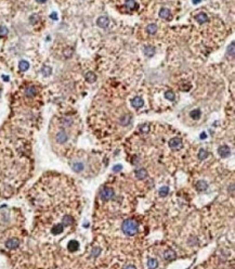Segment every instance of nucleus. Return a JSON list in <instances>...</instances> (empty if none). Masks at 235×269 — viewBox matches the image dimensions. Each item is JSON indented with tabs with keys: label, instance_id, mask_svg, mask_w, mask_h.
Here are the masks:
<instances>
[{
	"label": "nucleus",
	"instance_id": "nucleus-1",
	"mask_svg": "<svg viewBox=\"0 0 235 269\" xmlns=\"http://www.w3.org/2000/svg\"><path fill=\"white\" fill-rule=\"evenodd\" d=\"M124 233L127 235H134L138 233L139 230V225L134 219H127L125 220L122 225Z\"/></svg>",
	"mask_w": 235,
	"mask_h": 269
},
{
	"label": "nucleus",
	"instance_id": "nucleus-2",
	"mask_svg": "<svg viewBox=\"0 0 235 269\" xmlns=\"http://www.w3.org/2000/svg\"><path fill=\"white\" fill-rule=\"evenodd\" d=\"M100 196H101V198H102L103 200H105V201L111 200L113 196H114V190L111 189V188H103L102 191H101V193H100Z\"/></svg>",
	"mask_w": 235,
	"mask_h": 269
},
{
	"label": "nucleus",
	"instance_id": "nucleus-3",
	"mask_svg": "<svg viewBox=\"0 0 235 269\" xmlns=\"http://www.w3.org/2000/svg\"><path fill=\"white\" fill-rule=\"evenodd\" d=\"M169 147L173 149V150H179L182 148V140L180 138H172L169 140Z\"/></svg>",
	"mask_w": 235,
	"mask_h": 269
},
{
	"label": "nucleus",
	"instance_id": "nucleus-4",
	"mask_svg": "<svg viewBox=\"0 0 235 269\" xmlns=\"http://www.w3.org/2000/svg\"><path fill=\"white\" fill-rule=\"evenodd\" d=\"M19 245H20V241L16 239V238H12V239L8 240V241L5 242V246L9 249H16V247H19Z\"/></svg>",
	"mask_w": 235,
	"mask_h": 269
},
{
	"label": "nucleus",
	"instance_id": "nucleus-5",
	"mask_svg": "<svg viewBox=\"0 0 235 269\" xmlns=\"http://www.w3.org/2000/svg\"><path fill=\"white\" fill-rule=\"evenodd\" d=\"M218 153L221 157H228L231 154V149L228 146H221L218 149Z\"/></svg>",
	"mask_w": 235,
	"mask_h": 269
},
{
	"label": "nucleus",
	"instance_id": "nucleus-6",
	"mask_svg": "<svg viewBox=\"0 0 235 269\" xmlns=\"http://www.w3.org/2000/svg\"><path fill=\"white\" fill-rule=\"evenodd\" d=\"M97 24L101 27V28H106L109 24V20H108L107 16H100L98 20H97Z\"/></svg>",
	"mask_w": 235,
	"mask_h": 269
},
{
	"label": "nucleus",
	"instance_id": "nucleus-7",
	"mask_svg": "<svg viewBox=\"0 0 235 269\" xmlns=\"http://www.w3.org/2000/svg\"><path fill=\"white\" fill-rule=\"evenodd\" d=\"M55 139H56V141L59 142V143H65V142L67 141V139H68V136H67L66 132L62 130V131H59L56 133Z\"/></svg>",
	"mask_w": 235,
	"mask_h": 269
},
{
	"label": "nucleus",
	"instance_id": "nucleus-8",
	"mask_svg": "<svg viewBox=\"0 0 235 269\" xmlns=\"http://www.w3.org/2000/svg\"><path fill=\"white\" fill-rule=\"evenodd\" d=\"M159 16L164 19V20H170L171 19V12L169 11V9H166V8H162L159 11Z\"/></svg>",
	"mask_w": 235,
	"mask_h": 269
},
{
	"label": "nucleus",
	"instance_id": "nucleus-9",
	"mask_svg": "<svg viewBox=\"0 0 235 269\" xmlns=\"http://www.w3.org/2000/svg\"><path fill=\"white\" fill-rule=\"evenodd\" d=\"M143 99L141 98V97H134V98L132 99V102H131V104H132L133 108L136 109H140L143 107Z\"/></svg>",
	"mask_w": 235,
	"mask_h": 269
},
{
	"label": "nucleus",
	"instance_id": "nucleus-10",
	"mask_svg": "<svg viewBox=\"0 0 235 269\" xmlns=\"http://www.w3.org/2000/svg\"><path fill=\"white\" fill-rule=\"evenodd\" d=\"M25 94L27 96V97H30V98H32V97H35L36 94H37V88L35 87V86H28L27 88H26V90H25Z\"/></svg>",
	"mask_w": 235,
	"mask_h": 269
},
{
	"label": "nucleus",
	"instance_id": "nucleus-11",
	"mask_svg": "<svg viewBox=\"0 0 235 269\" xmlns=\"http://www.w3.org/2000/svg\"><path fill=\"white\" fill-rule=\"evenodd\" d=\"M207 188H208V183L204 180H199L196 183V190L199 191V192H203V191L207 190Z\"/></svg>",
	"mask_w": 235,
	"mask_h": 269
},
{
	"label": "nucleus",
	"instance_id": "nucleus-12",
	"mask_svg": "<svg viewBox=\"0 0 235 269\" xmlns=\"http://www.w3.org/2000/svg\"><path fill=\"white\" fill-rule=\"evenodd\" d=\"M67 249H68L69 252H76L79 249V243L77 241H75V240H72V241H69L68 245H67Z\"/></svg>",
	"mask_w": 235,
	"mask_h": 269
},
{
	"label": "nucleus",
	"instance_id": "nucleus-13",
	"mask_svg": "<svg viewBox=\"0 0 235 269\" xmlns=\"http://www.w3.org/2000/svg\"><path fill=\"white\" fill-rule=\"evenodd\" d=\"M143 51H144V54L146 57H148V58H151V57H153L155 54V48L152 47V46H145Z\"/></svg>",
	"mask_w": 235,
	"mask_h": 269
},
{
	"label": "nucleus",
	"instance_id": "nucleus-14",
	"mask_svg": "<svg viewBox=\"0 0 235 269\" xmlns=\"http://www.w3.org/2000/svg\"><path fill=\"white\" fill-rule=\"evenodd\" d=\"M164 256H165V258H166L167 260H169V262H170V260L176 259L177 254L175 253V251H172V249H168V251H166V252H165Z\"/></svg>",
	"mask_w": 235,
	"mask_h": 269
},
{
	"label": "nucleus",
	"instance_id": "nucleus-15",
	"mask_svg": "<svg viewBox=\"0 0 235 269\" xmlns=\"http://www.w3.org/2000/svg\"><path fill=\"white\" fill-rule=\"evenodd\" d=\"M72 168H73L74 171H76V173H80V171H83L85 166H83V163H81V162H75L73 165H72Z\"/></svg>",
	"mask_w": 235,
	"mask_h": 269
},
{
	"label": "nucleus",
	"instance_id": "nucleus-16",
	"mask_svg": "<svg viewBox=\"0 0 235 269\" xmlns=\"http://www.w3.org/2000/svg\"><path fill=\"white\" fill-rule=\"evenodd\" d=\"M195 20L199 23V24H204V23H206L207 21H208V16H207V14H205V13H198V14L196 15Z\"/></svg>",
	"mask_w": 235,
	"mask_h": 269
},
{
	"label": "nucleus",
	"instance_id": "nucleus-17",
	"mask_svg": "<svg viewBox=\"0 0 235 269\" xmlns=\"http://www.w3.org/2000/svg\"><path fill=\"white\" fill-rule=\"evenodd\" d=\"M136 177H137L138 179H145L147 177V171L145 169H143V168L137 169L136 171Z\"/></svg>",
	"mask_w": 235,
	"mask_h": 269
},
{
	"label": "nucleus",
	"instance_id": "nucleus-18",
	"mask_svg": "<svg viewBox=\"0 0 235 269\" xmlns=\"http://www.w3.org/2000/svg\"><path fill=\"white\" fill-rule=\"evenodd\" d=\"M63 230H64L63 225H62V224H59V225L54 226L53 228L51 229V232H52L53 235H60V233H62V232H63Z\"/></svg>",
	"mask_w": 235,
	"mask_h": 269
},
{
	"label": "nucleus",
	"instance_id": "nucleus-19",
	"mask_svg": "<svg viewBox=\"0 0 235 269\" xmlns=\"http://www.w3.org/2000/svg\"><path fill=\"white\" fill-rule=\"evenodd\" d=\"M85 78H86V80H87L88 83H94V82L97 80V75L93 73V72H88V73L86 74Z\"/></svg>",
	"mask_w": 235,
	"mask_h": 269
},
{
	"label": "nucleus",
	"instance_id": "nucleus-20",
	"mask_svg": "<svg viewBox=\"0 0 235 269\" xmlns=\"http://www.w3.org/2000/svg\"><path fill=\"white\" fill-rule=\"evenodd\" d=\"M19 69H20V71H22V72H26L27 69H30V63H28L27 61H25V60H22V61H20V63H19Z\"/></svg>",
	"mask_w": 235,
	"mask_h": 269
},
{
	"label": "nucleus",
	"instance_id": "nucleus-21",
	"mask_svg": "<svg viewBox=\"0 0 235 269\" xmlns=\"http://www.w3.org/2000/svg\"><path fill=\"white\" fill-rule=\"evenodd\" d=\"M126 7L130 10H133V9H137L138 5L134 0H127L126 1Z\"/></svg>",
	"mask_w": 235,
	"mask_h": 269
},
{
	"label": "nucleus",
	"instance_id": "nucleus-22",
	"mask_svg": "<svg viewBox=\"0 0 235 269\" xmlns=\"http://www.w3.org/2000/svg\"><path fill=\"white\" fill-rule=\"evenodd\" d=\"M146 30L148 34H155L157 32V25L156 24H148L146 27Z\"/></svg>",
	"mask_w": 235,
	"mask_h": 269
},
{
	"label": "nucleus",
	"instance_id": "nucleus-23",
	"mask_svg": "<svg viewBox=\"0 0 235 269\" xmlns=\"http://www.w3.org/2000/svg\"><path fill=\"white\" fill-rule=\"evenodd\" d=\"M73 222H74L73 217H70V216L66 215V216H64V218H63V224H62V225H63V226H69V225H72Z\"/></svg>",
	"mask_w": 235,
	"mask_h": 269
},
{
	"label": "nucleus",
	"instance_id": "nucleus-24",
	"mask_svg": "<svg viewBox=\"0 0 235 269\" xmlns=\"http://www.w3.org/2000/svg\"><path fill=\"white\" fill-rule=\"evenodd\" d=\"M41 73H42V75H44V76H50V75L52 74V69H51L50 66L44 65V67L41 69Z\"/></svg>",
	"mask_w": 235,
	"mask_h": 269
},
{
	"label": "nucleus",
	"instance_id": "nucleus-25",
	"mask_svg": "<svg viewBox=\"0 0 235 269\" xmlns=\"http://www.w3.org/2000/svg\"><path fill=\"white\" fill-rule=\"evenodd\" d=\"M208 151L207 150H205V149H201L199 150V152H198V158L199 160H205V158H207L208 157Z\"/></svg>",
	"mask_w": 235,
	"mask_h": 269
},
{
	"label": "nucleus",
	"instance_id": "nucleus-26",
	"mask_svg": "<svg viewBox=\"0 0 235 269\" xmlns=\"http://www.w3.org/2000/svg\"><path fill=\"white\" fill-rule=\"evenodd\" d=\"M201 111L198 110V109H196V110H193L191 113H190V115H191V117L193 118V119H199V117H201Z\"/></svg>",
	"mask_w": 235,
	"mask_h": 269
},
{
	"label": "nucleus",
	"instance_id": "nucleus-27",
	"mask_svg": "<svg viewBox=\"0 0 235 269\" xmlns=\"http://www.w3.org/2000/svg\"><path fill=\"white\" fill-rule=\"evenodd\" d=\"M165 98H166L167 100H169V101H173V100L176 99V94H175L173 91H171V90H168V91H166V93H165Z\"/></svg>",
	"mask_w": 235,
	"mask_h": 269
},
{
	"label": "nucleus",
	"instance_id": "nucleus-28",
	"mask_svg": "<svg viewBox=\"0 0 235 269\" xmlns=\"http://www.w3.org/2000/svg\"><path fill=\"white\" fill-rule=\"evenodd\" d=\"M147 265H148V268H150V269H155V268H157V266H158V263H157L156 259L151 258L150 260H148V263H147Z\"/></svg>",
	"mask_w": 235,
	"mask_h": 269
},
{
	"label": "nucleus",
	"instance_id": "nucleus-29",
	"mask_svg": "<svg viewBox=\"0 0 235 269\" xmlns=\"http://www.w3.org/2000/svg\"><path fill=\"white\" fill-rule=\"evenodd\" d=\"M234 42H231V44L228 48V55H230L231 58H234Z\"/></svg>",
	"mask_w": 235,
	"mask_h": 269
},
{
	"label": "nucleus",
	"instance_id": "nucleus-30",
	"mask_svg": "<svg viewBox=\"0 0 235 269\" xmlns=\"http://www.w3.org/2000/svg\"><path fill=\"white\" fill-rule=\"evenodd\" d=\"M168 192H169V188L168 187H162L159 189V196L164 198V196H166L168 194Z\"/></svg>",
	"mask_w": 235,
	"mask_h": 269
},
{
	"label": "nucleus",
	"instance_id": "nucleus-31",
	"mask_svg": "<svg viewBox=\"0 0 235 269\" xmlns=\"http://www.w3.org/2000/svg\"><path fill=\"white\" fill-rule=\"evenodd\" d=\"M139 129H140V131L143 132V133H146V132L150 131V125H148V124H143V125H141V126L139 127Z\"/></svg>",
	"mask_w": 235,
	"mask_h": 269
},
{
	"label": "nucleus",
	"instance_id": "nucleus-32",
	"mask_svg": "<svg viewBox=\"0 0 235 269\" xmlns=\"http://www.w3.org/2000/svg\"><path fill=\"white\" fill-rule=\"evenodd\" d=\"M130 121H131V117H130L129 115H126V116H124V117L120 119V124L124 125V126H126V125H128V124L130 123Z\"/></svg>",
	"mask_w": 235,
	"mask_h": 269
},
{
	"label": "nucleus",
	"instance_id": "nucleus-33",
	"mask_svg": "<svg viewBox=\"0 0 235 269\" xmlns=\"http://www.w3.org/2000/svg\"><path fill=\"white\" fill-rule=\"evenodd\" d=\"M8 33H9V30L5 26H0V37H5L8 35Z\"/></svg>",
	"mask_w": 235,
	"mask_h": 269
},
{
	"label": "nucleus",
	"instance_id": "nucleus-34",
	"mask_svg": "<svg viewBox=\"0 0 235 269\" xmlns=\"http://www.w3.org/2000/svg\"><path fill=\"white\" fill-rule=\"evenodd\" d=\"M100 252H101V249L100 247H94V249H92V256H98L99 254H100Z\"/></svg>",
	"mask_w": 235,
	"mask_h": 269
},
{
	"label": "nucleus",
	"instance_id": "nucleus-35",
	"mask_svg": "<svg viewBox=\"0 0 235 269\" xmlns=\"http://www.w3.org/2000/svg\"><path fill=\"white\" fill-rule=\"evenodd\" d=\"M37 19H38V16H37V14H33L32 16H30V23H32V24H36V22H37Z\"/></svg>",
	"mask_w": 235,
	"mask_h": 269
},
{
	"label": "nucleus",
	"instance_id": "nucleus-36",
	"mask_svg": "<svg viewBox=\"0 0 235 269\" xmlns=\"http://www.w3.org/2000/svg\"><path fill=\"white\" fill-rule=\"evenodd\" d=\"M72 52H73V50L72 49H66L65 50V52H64V55H65L66 58H69V57L72 55Z\"/></svg>",
	"mask_w": 235,
	"mask_h": 269
},
{
	"label": "nucleus",
	"instance_id": "nucleus-37",
	"mask_svg": "<svg viewBox=\"0 0 235 269\" xmlns=\"http://www.w3.org/2000/svg\"><path fill=\"white\" fill-rule=\"evenodd\" d=\"M50 18H51L52 20L56 21V20H58V13H56V12H52V13H51V15H50Z\"/></svg>",
	"mask_w": 235,
	"mask_h": 269
},
{
	"label": "nucleus",
	"instance_id": "nucleus-38",
	"mask_svg": "<svg viewBox=\"0 0 235 269\" xmlns=\"http://www.w3.org/2000/svg\"><path fill=\"white\" fill-rule=\"evenodd\" d=\"M113 169H114V171H120L123 169V166H122V165H116Z\"/></svg>",
	"mask_w": 235,
	"mask_h": 269
},
{
	"label": "nucleus",
	"instance_id": "nucleus-39",
	"mask_svg": "<svg viewBox=\"0 0 235 269\" xmlns=\"http://www.w3.org/2000/svg\"><path fill=\"white\" fill-rule=\"evenodd\" d=\"M2 79H3L5 82H9V80H10V78H9L7 75H3V76H2Z\"/></svg>",
	"mask_w": 235,
	"mask_h": 269
},
{
	"label": "nucleus",
	"instance_id": "nucleus-40",
	"mask_svg": "<svg viewBox=\"0 0 235 269\" xmlns=\"http://www.w3.org/2000/svg\"><path fill=\"white\" fill-rule=\"evenodd\" d=\"M38 3H44V2H47V0H36Z\"/></svg>",
	"mask_w": 235,
	"mask_h": 269
},
{
	"label": "nucleus",
	"instance_id": "nucleus-41",
	"mask_svg": "<svg viewBox=\"0 0 235 269\" xmlns=\"http://www.w3.org/2000/svg\"><path fill=\"white\" fill-rule=\"evenodd\" d=\"M126 269H136V267L130 265V266H127V267H126Z\"/></svg>",
	"mask_w": 235,
	"mask_h": 269
},
{
	"label": "nucleus",
	"instance_id": "nucleus-42",
	"mask_svg": "<svg viewBox=\"0 0 235 269\" xmlns=\"http://www.w3.org/2000/svg\"><path fill=\"white\" fill-rule=\"evenodd\" d=\"M231 192H232V193L234 192V185H233V183L231 185Z\"/></svg>",
	"mask_w": 235,
	"mask_h": 269
},
{
	"label": "nucleus",
	"instance_id": "nucleus-43",
	"mask_svg": "<svg viewBox=\"0 0 235 269\" xmlns=\"http://www.w3.org/2000/svg\"><path fill=\"white\" fill-rule=\"evenodd\" d=\"M199 2H201V0H193V3H195V5L199 3Z\"/></svg>",
	"mask_w": 235,
	"mask_h": 269
},
{
	"label": "nucleus",
	"instance_id": "nucleus-44",
	"mask_svg": "<svg viewBox=\"0 0 235 269\" xmlns=\"http://www.w3.org/2000/svg\"><path fill=\"white\" fill-rule=\"evenodd\" d=\"M201 139H205V138H206V133H201Z\"/></svg>",
	"mask_w": 235,
	"mask_h": 269
},
{
	"label": "nucleus",
	"instance_id": "nucleus-45",
	"mask_svg": "<svg viewBox=\"0 0 235 269\" xmlns=\"http://www.w3.org/2000/svg\"><path fill=\"white\" fill-rule=\"evenodd\" d=\"M0 96H1V91H0Z\"/></svg>",
	"mask_w": 235,
	"mask_h": 269
}]
</instances>
